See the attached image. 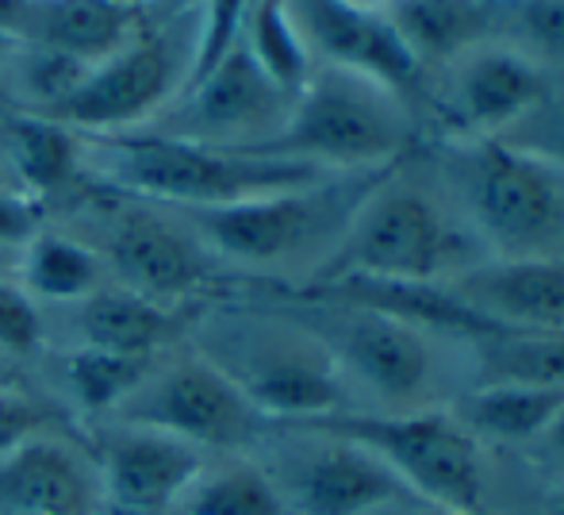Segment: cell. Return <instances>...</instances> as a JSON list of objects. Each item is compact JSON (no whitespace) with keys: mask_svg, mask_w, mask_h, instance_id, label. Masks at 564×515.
Listing matches in <instances>:
<instances>
[{"mask_svg":"<svg viewBox=\"0 0 564 515\" xmlns=\"http://www.w3.org/2000/svg\"><path fill=\"white\" fill-rule=\"evenodd\" d=\"M193 351L276 427L354 411L327 346L284 304L212 308L196 323Z\"/></svg>","mask_w":564,"mask_h":515,"instance_id":"obj_1","label":"cell"},{"mask_svg":"<svg viewBox=\"0 0 564 515\" xmlns=\"http://www.w3.org/2000/svg\"><path fill=\"white\" fill-rule=\"evenodd\" d=\"M82 150L93 158V173L108 193L139 196L147 204L204 212L227 208L253 196L284 193L327 178L289 158L246 154V150L204 147L165 135H82Z\"/></svg>","mask_w":564,"mask_h":515,"instance_id":"obj_2","label":"cell"},{"mask_svg":"<svg viewBox=\"0 0 564 515\" xmlns=\"http://www.w3.org/2000/svg\"><path fill=\"white\" fill-rule=\"evenodd\" d=\"M484 258L488 250L449 196L408 178V162H400L365 196L346 239L307 285L335 277L446 285Z\"/></svg>","mask_w":564,"mask_h":515,"instance_id":"obj_3","label":"cell"},{"mask_svg":"<svg viewBox=\"0 0 564 515\" xmlns=\"http://www.w3.org/2000/svg\"><path fill=\"white\" fill-rule=\"evenodd\" d=\"M438 181L488 258L564 255V170L503 139H446Z\"/></svg>","mask_w":564,"mask_h":515,"instance_id":"obj_4","label":"cell"},{"mask_svg":"<svg viewBox=\"0 0 564 515\" xmlns=\"http://www.w3.org/2000/svg\"><path fill=\"white\" fill-rule=\"evenodd\" d=\"M392 170V165H388ZM388 170L327 173L312 185L193 212V232L219 261L242 269L312 266L319 273L346 239L357 208Z\"/></svg>","mask_w":564,"mask_h":515,"instance_id":"obj_5","label":"cell"},{"mask_svg":"<svg viewBox=\"0 0 564 515\" xmlns=\"http://www.w3.org/2000/svg\"><path fill=\"white\" fill-rule=\"evenodd\" d=\"M415 128L419 112L392 89L349 69L315 66L284 128L246 154L289 158L327 173L388 170L408 162Z\"/></svg>","mask_w":564,"mask_h":515,"instance_id":"obj_6","label":"cell"},{"mask_svg":"<svg viewBox=\"0 0 564 515\" xmlns=\"http://www.w3.org/2000/svg\"><path fill=\"white\" fill-rule=\"evenodd\" d=\"M292 427H315L365 447L403 481V489L419 504L488 515V465H484L480 439L453 416V408L442 404L415 411L354 408Z\"/></svg>","mask_w":564,"mask_h":515,"instance_id":"obj_7","label":"cell"},{"mask_svg":"<svg viewBox=\"0 0 564 515\" xmlns=\"http://www.w3.org/2000/svg\"><path fill=\"white\" fill-rule=\"evenodd\" d=\"M296 315L335 358L349 393L384 404L380 411H415L438 404V354L434 339L377 308L349 304L315 292H292Z\"/></svg>","mask_w":564,"mask_h":515,"instance_id":"obj_8","label":"cell"},{"mask_svg":"<svg viewBox=\"0 0 564 515\" xmlns=\"http://www.w3.org/2000/svg\"><path fill=\"white\" fill-rule=\"evenodd\" d=\"M258 450L284 515H384L415 501L377 454L315 427H276Z\"/></svg>","mask_w":564,"mask_h":515,"instance_id":"obj_9","label":"cell"},{"mask_svg":"<svg viewBox=\"0 0 564 515\" xmlns=\"http://www.w3.org/2000/svg\"><path fill=\"white\" fill-rule=\"evenodd\" d=\"M119 423L150 427V431L173 434L196 450H219V454H250L258 450L276 423H269L235 385L219 374L212 362L196 351L165 362L147 374L116 408Z\"/></svg>","mask_w":564,"mask_h":515,"instance_id":"obj_10","label":"cell"},{"mask_svg":"<svg viewBox=\"0 0 564 515\" xmlns=\"http://www.w3.org/2000/svg\"><path fill=\"white\" fill-rule=\"evenodd\" d=\"M553 77L538 62L499 39L460 51L442 69L426 74L419 112H426L446 139H499L522 120L545 93Z\"/></svg>","mask_w":564,"mask_h":515,"instance_id":"obj_11","label":"cell"},{"mask_svg":"<svg viewBox=\"0 0 564 515\" xmlns=\"http://www.w3.org/2000/svg\"><path fill=\"white\" fill-rule=\"evenodd\" d=\"M193 69V51L173 35L142 31L112 58L93 66L85 82L46 120L77 135H131L181 97Z\"/></svg>","mask_w":564,"mask_h":515,"instance_id":"obj_12","label":"cell"},{"mask_svg":"<svg viewBox=\"0 0 564 515\" xmlns=\"http://www.w3.org/2000/svg\"><path fill=\"white\" fill-rule=\"evenodd\" d=\"M292 93L261 74L258 62L238 43L204 82L188 85L165 112L142 128V135L188 139L204 147L250 150L269 142L292 112Z\"/></svg>","mask_w":564,"mask_h":515,"instance_id":"obj_13","label":"cell"},{"mask_svg":"<svg viewBox=\"0 0 564 515\" xmlns=\"http://www.w3.org/2000/svg\"><path fill=\"white\" fill-rule=\"evenodd\" d=\"M100 481V515H170L193 481L208 470V454L173 434L105 419L85 442Z\"/></svg>","mask_w":564,"mask_h":515,"instance_id":"obj_14","label":"cell"},{"mask_svg":"<svg viewBox=\"0 0 564 515\" xmlns=\"http://www.w3.org/2000/svg\"><path fill=\"white\" fill-rule=\"evenodd\" d=\"M289 8L304 31L315 66H335L369 77L419 112L426 74L380 8H365L354 0H289Z\"/></svg>","mask_w":564,"mask_h":515,"instance_id":"obj_15","label":"cell"},{"mask_svg":"<svg viewBox=\"0 0 564 515\" xmlns=\"http://www.w3.org/2000/svg\"><path fill=\"white\" fill-rule=\"evenodd\" d=\"M105 258L112 261L123 289L173 308L200 297L216 281V255L200 235L147 208H123L108 227Z\"/></svg>","mask_w":564,"mask_h":515,"instance_id":"obj_16","label":"cell"},{"mask_svg":"<svg viewBox=\"0 0 564 515\" xmlns=\"http://www.w3.org/2000/svg\"><path fill=\"white\" fill-rule=\"evenodd\" d=\"M446 289L499 331H564V255L484 258Z\"/></svg>","mask_w":564,"mask_h":515,"instance_id":"obj_17","label":"cell"},{"mask_svg":"<svg viewBox=\"0 0 564 515\" xmlns=\"http://www.w3.org/2000/svg\"><path fill=\"white\" fill-rule=\"evenodd\" d=\"M100 481L85 442L39 434L0 454V515H100Z\"/></svg>","mask_w":564,"mask_h":515,"instance_id":"obj_18","label":"cell"},{"mask_svg":"<svg viewBox=\"0 0 564 515\" xmlns=\"http://www.w3.org/2000/svg\"><path fill=\"white\" fill-rule=\"evenodd\" d=\"M147 12L123 0H31L20 43L46 46L82 66H100L142 35Z\"/></svg>","mask_w":564,"mask_h":515,"instance_id":"obj_19","label":"cell"},{"mask_svg":"<svg viewBox=\"0 0 564 515\" xmlns=\"http://www.w3.org/2000/svg\"><path fill=\"white\" fill-rule=\"evenodd\" d=\"M380 12L403 39L423 74L491 39V0H388Z\"/></svg>","mask_w":564,"mask_h":515,"instance_id":"obj_20","label":"cell"},{"mask_svg":"<svg viewBox=\"0 0 564 515\" xmlns=\"http://www.w3.org/2000/svg\"><path fill=\"white\" fill-rule=\"evenodd\" d=\"M0 154L23 193H31L35 201L74 189L85 170L82 135L46 116L8 112V108L0 128Z\"/></svg>","mask_w":564,"mask_h":515,"instance_id":"obj_21","label":"cell"},{"mask_svg":"<svg viewBox=\"0 0 564 515\" xmlns=\"http://www.w3.org/2000/svg\"><path fill=\"white\" fill-rule=\"evenodd\" d=\"M77 331H82V346H93V351L158 358V351L177 331V312L123 285H100L82 300Z\"/></svg>","mask_w":564,"mask_h":515,"instance_id":"obj_22","label":"cell"},{"mask_svg":"<svg viewBox=\"0 0 564 515\" xmlns=\"http://www.w3.org/2000/svg\"><path fill=\"white\" fill-rule=\"evenodd\" d=\"M564 404V388L534 385H476L468 396L453 400V416L476 439L503 442V447H534L542 431Z\"/></svg>","mask_w":564,"mask_h":515,"instance_id":"obj_23","label":"cell"},{"mask_svg":"<svg viewBox=\"0 0 564 515\" xmlns=\"http://www.w3.org/2000/svg\"><path fill=\"white\" fill-rule=\"evenodd\" d=\"M465 351L476 385L564 388V331H488Z\"/></svg>","mask_w":564,"mask_h":515,"instance_id":"obj_24","label":"cell"},{"mask_svg":"<svg viewBox=\"0 0 564 515\" xmlns=\"http://www.w3.org/2000/svg\"><path fill=\"white\" fill-rule=\"evenodd\" d=\"M105 258L89 243L62 232H39L20 250V289L31 300H85L100 289Z\"/></svg>","mask_w":564,"mask_h":515,"instance_id":"obj_25","label":"cell"},{"mask_svg":"<svg viewBox=\"0 0 564 515\" xmlns=\"http://www.w3.org/2000/svg\"><path fill=\"white\" fill-rule=\"evenodd\" d=\"M238 43L258 62L261 74L281 85L284 93H292V97H296L307 85V77L315 74V58H312V51H307L304 31H300L289 0H253Z\"/></svg>","mask_w":564,"mask_h":515,"instance_id":"obj_26","label":"cell"},{"mask_svg":"<svg viewBox=\"0 0 564 515\" xmlns=\"http://www.w3.org/2000/svg\"><path fill=\"white\" fill-rule=\"evenodd\" d=\"M170 515H284L273 481L258 462H230L204 470Z\"/></svg>","mask_w":564,"mask_h":515,"instance_id":"obj_27","label":"cell"},{"mask_svg":"<svg viewBox=\"0 0 564 515\" xmlns=\"http://www.w3.org/2000/svg\"><path fill=\"white\" fill-rule=\"evenodd\" d=\"M491 39L564 82V0H491Z\"/></svg>","mask_w":564,"mask_h":515,"instance_id":"obj_28","label":"cell"},{"mask_svg":"<svg viewBox=\"0 0 564 515\" xmlns=\"http://www.w3.org/2000/svg\"><path fill=\"white\" fill-rule=\"evenodd\" d=\"M154 362L158 358H131V354L77 346V351H69V358H66L69 396H74L77 408L89 411V416L112 419L119 404L147 382Z\"/></svg>","mask_w":564,"mask_h":515,"instance_id":"obj_29","label":"cell"},{"mask_svg":"<svg viewBox=\"0 0 564 515\" xmlns=\"http://www.w3.org/2000/svg\"><path fill=\"white\" fill-rule=\"evenodd\" d=\"M250 8H253V0H204L200 28H196L193 69H188L185 89L196 82H204V77L235 51L238 39H242V23H246V15H250Z\"/></svg>","mask_w":564,"mask_h":515,"instance_id":"obj_30","label":"cell"},{"mask_svg":"<svg viewBox=\"0 0 564 515\" xmlns=\"http://www.w3.org/2000/svg\"><path fill=\"white\" fill-rule=\"evenodd\" d=\"M499 139L514 150H527L534 158L561 165L564 170V82L553 85L514 128H507Z\"/></svg>","mask_w":564,"mask_h":515,"instance_id":"obj_31","label":"cell"},{"mask_svg":"<svg viewBox=\"0 0 564 515\" xmlns=\"http://www.w3.org/2000/svg\"><path fill=\"white\" fill-rule=\"evenodd\" d=\"M43 343V312L20 289V281H0V346L15 358L31 354Z\"/></svg>","mask_w":564,"mask_h":515,"instance_id":"obj_32","label":"cell"},{"mask_svg":"<svg viewBox=\"0 0 564 515\" xmlns=\"http://www.w3.org/2000/svg\"><path fill=\"white\" fill-rule=\"evenodd\" d=\"M39 434H54V411L23 388H0V454Z\"/></svg>","mask_w":564,"mask_h":515,"instance_id":"obj_33","label":"cell"},{"mask_svg":"<svg viewBox=\"0 0 564 515\" xmlns=\"http://www.w3.org/2000/svg\"><path fill=\"white\" fill-rule=\"evenodd\" d=\"M43 232V204L23 189H0V247L23 250Z\"/></svg>","mask_w":564,"mask_h":515,"instance_id":"obj_34","label":"cell"},{"mask_svg":"<svg viewBox=\"0 0 564 515\" xmlns=\"http://www.w3.org/2000/svg\"><path fill=\"white\" fill-rule=\"evenodd\" d=\"M534 447H538V454H542L545 462L561 465V481H564V404H561V411L553 416V423L545 427L542 439H538Z\"/></svg>","mask_w":564,"mask_h":515,"instance_id":"obj_35","label":"cell"},{"mask_svg":"<svg viewBox=\"0 0 564 515\" xmlns=\"http://www.w3.org/2000/svg\"><path fill=\"white\" fill-rule=\"evenodd\" d=\"M28 4L31 0H0V31L12 39H20V28H23V15H28Z\"/></svg>","mask_w":564,"mask_h":515,"instance_id":"obj_36","label":"cell"},{"mask_svg":"<svg viewBox=\"0 0 564 515\" xmlns=\"http://www.w3.org/2000/svg\"><path fill=\"white\" fill-rule=\"evenodd\" d=\"M0 388H20V369H15V354L0 346Z\"/></svg>","mask_w":564,"mask_h":515,"instance_id":"obj_37","label":"cell"},{"mask_svg":"<svg viewBox=\"0 0 564 515\" xmlns=\"http://www.w3.org/2000/svg\"><path fill=\"white\" fill-rule=\"evenodd\" d=\"M384 515H465V512H449V508H434V504H419V501H408L400 508L384 512Z\"/></svg>","mask_w":564,"mask_h":515,"instance_id":"obj_38","label":"cell"},{"mask_svg":"<svg viewBox=\"0 0 564 515\" xmlns=\"http://www.w3.org/2000/svg\"><path fill=\"white\" fill-rule=\"evenodd\" d=\"M0 189H20V181L12 178V170H8L4 154H0Z\"/></svg>","mask_w":564,"mask_h":515,"instance_id":"obj_39","label":"cell"},{"mask_svg":"<svg viewBox=\"0 0 564 515\" xmlns=\"http://www.w3.org/2000/svg\"><path fill=\"white\" fill-rule=\"evenodd\" d=\"M15 43H20V39H12V35H4V31H0V66H4V58L15 51Z\"/></svg>","mask_w":564,"mask_h":515,"instance_id":"obj_40","label":"cell"},{"mask_svg":"<svg viewBox=\"0 0 564 515\" xmlns=\"http://www.w3.org/2000/svg\"><path fill=\"white\" fill-rule=\"evenodd\" d=\"M550 515H564V481L557 485V493H553V501H550Z\"/></svg>","mask_w":564,"mask_h":515,"instance_id":"obj_41","label":"cell"},{"mask_svg":"<svg viewBox=\"0 0 564 515\" xmlns=\"http://www.w3.org/2000/svg\"><path fill=\"white\" fill-rule=\"evenodd\" d=\"M354 4H365V8H384L388 0H354Z\"/></svg>","mask_w":564,"mask_h":515,"instance_id":"obj_42","label":"cell"},{"mask_svg":"<svg viewBox=\"0 0 564 515\" xmlns=\"http://www.w3.org/2000/svg\"><path fill=\"white\" fill-rule=\"evenodd\" d=\"M123 4H134V8H142V12H147V8L154 4V0H123Z\"/></svg>","mask_w":564,"mask_h":515,"instance_id":"obj_43","label":"cell"},{"mask_svg":"<svg viewBox=\"0 0 564 515\" xmlns=\"http://www.w3.org/2000/svg\"><path fill=\"white\" fill-rule=\"evenodd\" d=\"M188 4V0H173V8H185Z\"/></svg>","mask_w":564,"mask_h":515,"instance_id":"obj_44","label":"cell"},{"mask_svg":"<svg viewBox=\"0 0 564 515\" xmlns=\"http://www.w3.org/2000/svg\"><path fill=\"white\" fill-rule=\"evenodd\" d=\"M0 128H4V112H0Z\"/></svg>","mask_w":564,"mask_h":515,"instance_id":"obj_45","label":"cell"}]
</instances>
